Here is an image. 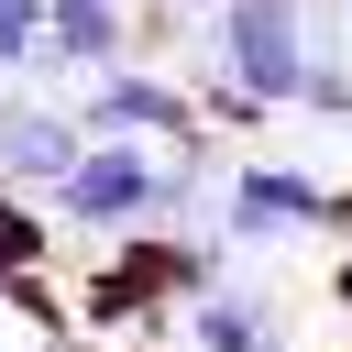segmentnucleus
Here are the masks:
<instances>
[{
    "label": "nucleus",
    "instance_id": "nucleus-7",
    "mask_svg": "<svg viewBox=\"0 0 352 352\" xmlns=\"http://www.w3.org/2000/svg\"><path fill=\"white\" fill-rule=\"evenodd\" d=\"M187 352H286V319L242 286H209V297H187Z\"/></svg>",
    "mask_w": 352,
    "mask_h": 352
},
{
    "label": "nucleus",
    "instance_id": "nucleus-6",
    "mask_svg": "<svg viewBox=\"0 0 352 352\" xmlns=\"http://www.w3.org/2000/svg\"><path fill=\"white\" fill-rule=\"evenodd\" d=\"M66 165H77V121L11 99V110H0V187H55Z\"/></svg>",
    "mask_w": 352,
    "mask_h": 352
},
{
    "label": "nucleus",
    "instance_id": "nucleus-4",
    "mask_svg": "<svg viewBox=\"0 0 352 352\" xmlns=\"http://www.w3.org/2000/svg\"><path fill=\"white\" fill-rule=\"evenodd\" d=\"M143 132L187 143V132H198V110H187V88H176V77H154V66H110V77L77 99V143H143Z\"/></svg>",
    "mask_w": 352,
    "mask_h": 352
},
{
    "label": "nucleus",
    "instance_id": "nucleus-3",
    "mask_svg": "<svg viewBox=\"0 0 352 352\" xmlns=\"http://www.w3.org/2000/svg\"><path fill=\"white\" fill-rule=\"evenodd\" d=\"M154 187H165V165L143 143H77V165L55 176V209L77 231H154Z\"/></svg>",
    "mask_w": 352,
    "mask_h": 352
},
{
    "label": "nucleus",
    "instance_id": "nucleus-5",
    "mask_svg": "<svg viewBox=\"0 0 352 352\" xmlns=\"http://www.w3.org/2000/svg\"><path fill=\"white\" fill-rule=\"evenodd\" d=\"M33 66L44 77H110V66H132V11L121 0H44Z\"/></svg>",
    "mask_w": 352,
    "mask_h": 352
},
{
    "label": "nucleus",
    "instance_id": "nucleus-1",
    "mask_svg": "<svg viewBox=\"0 0 352 352\" xmlns=\"http://www.w3.org/2000/svg\"><path fill=\"white\" fill-rule=\"evenodd\" d=\"M209 55H220L209 121H264V110H286L297 77H308V0H220Z\"/></svg>",
    "mask_w": 352,
    "mask_h": 352
},
{
    "label": "nucleus",
    "instance_id": "nucleus-8",
    "mask_svg": "<svg viewBox=\"0 0 352 352\" xmlns=\"http://www.w3.org/2000/svg\"><path fill=\"white\" fill-rule=\"evenodd\" d=\"M33 44H44V0H0V77L33 66Z\"/></svg>",
    "mask_w": 352,
    "mask_h": 352
},
{
    "label": "nucleus",
    "instance_id": "nucleus-2",
    "mask_svg": "<svg viewBox=\"0 0 352 352\" xmlns=\"http://www.w3.org/2000/svg\"><path fill=\"white\" fill-rule=\"evenodd\" d=\"M297 231H330V187L319 165H286V154H253L220 176V242H297Z\"/></svg>",
    "mask_w": 352,
    "mask_h": 352
}]
</instances>
